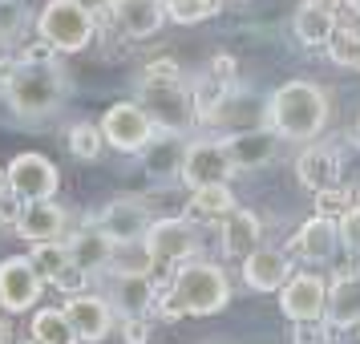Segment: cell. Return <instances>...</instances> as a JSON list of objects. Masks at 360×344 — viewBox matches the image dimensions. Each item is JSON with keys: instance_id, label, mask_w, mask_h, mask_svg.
<instances>
[{"instance_id": "obj_1", "label": "cell", "mask_w": 360, "mask_h": 344, "mask_svg": "<svg viewBox=\"0 0 360 344\" xmlns=\"http://www.w3.org/2000/svg\"><path fill=\"white\" fill-rule=\"evenodd\" d=\"M69 98V77L57 61L29 57L4 73V101L20 117H49Z\"/></svg>"}, {"instance_id": "obj_2", "label": "cell", "mask_w": 360, "mask_h": 344, "mask_svg": "<svg viewBox=\"0 0 360 344\" xmlns=\"http://www.w3.org/2000/svg\"><path fill=\"white\" fill-rule=\"evenodd\" d=\"M328 122V94L316 82H283L267 98V130L288 142L320 138Z\"/></svg>"}, {"instance_id": "obj_3", "label": "cell", "mask_w": 360, "mask_h": 344, "mask_svg": "<svg viewBox=\"0 0 360 344\" xmlns=\"http://www.w3.org/2000/svg\"><path fill=\"white\" fill-rule=\"evenodd\" d=\"M170 304L179 316H214L231 304V279L219 263L207 260H186L174 272L170 284Z\"/></svg>"}, {"instance_id": "obj_4", "label": "cell", "mask_w": 360, "mask_h": 344, "mask_svg": "<svg viewBox=\"0 0 360 344\" xmlns=\"http://www.w3.org/2000/svg\"><path fill=\"white\" fill-rule=\"evenodd\" d=\"M37 33H41V41L53 45V49L77 53L94 41L98 17H94V8H85L82 0H49V4L37 13Z\"/></svg>"}, {"instance_id": "obj_5", "label": "cell", "mask_w": 360, "mask_h": 344, "mask_svg": "<svg viewBox=\"0 0 360 344\" xmlns=\"http://www.w3.org/2000/svg\"><path fill=\"white\" fill-rule=\"evenodd\" d=\"M138 106L146 110V117L154 122V130H162V134H186L195 126V101H191V89L179 77L142 82Z\"/></svg>"}, {"instance_id": "obj_6", "label": "cell", "mask_w": 360, "mask_h": 344, "mask_svg": "<svg viewBox=\"0 0 360 344\" xmlns=\"http://www.w3.org/2000/svg\"><path fill=\"white\" fill-rule=\"evenodd\" d=\"M98 130H101V142L114 146L117 154H142V146L158 134L138 101H114V106L101 114Z\"/></svg>"}, {"instance_id": "obj_7", "label": "cell", "mask_w": 360, "mask_h": 344, "mask_svg": "<svg viewBox=\"0 0 360 344\" xmlns=\"http://www.w3.org/2000/svg\"><path fill=\"white\" fill-rule=\"evenodd\" d=\"M146 251L150 263H186L202 251V239H198V227L191 219H154L146 231Z\"/></svg>"}, {"instance_id": "obj_8", "label": "cell", "mask_w": 360, "mask_h": 344, "mask_svg": "<svg viewBox=\"0 0 360 344\" xmlns=\"http://www.w3.org/2000/svg\"><path fill=\"white\" fill-rule=\"evenodd\" d=\"M4 179H8V191H13L17 203H41V198H53L57 195V186H61L57 166H53L45 154H37V150L17 154V158L8 163V170H4Z\"/></svg>"}, {"instance_id": "obj_9", "label": "cell", "mask_w": 360, "mask_h": 344, "mask_svg": "<svg viewBox=\"0 0 360 344\" xmlns=\"http://www.w3.org/2000/svg\"><path fill=\"white\" fill-rule=\"evenodd\" d=\"M231 174H235V166H231L227 146H223L219 138H195V142H186L179 179L186 182L191 191L214 186V182H231Z\"/></svg>"}, {"instance_id": "obj_10", "label": "cell", "mask_w": 360, "mask_h": 344, "mask_svg": "<svg viewBox=\"0 0 360 344\" xmlns=\"http://www.w3.org/2000/svg\"><path fill=\"white\" fill-rule=\"evenodd\" d=\"M279 308L292 324H316L328 308V284L316 272H292L279 288Z\"/></svg>"}, {"instance_id": "obj_11", "label": "cell", "mask_w": 360, "mask_h": 344, "mask_svg": "<svg viewBox=\"0 0 360 344\" xmlns=\"http://www.w3.org/2000/svg\"><path fill=\"white\" fill-rule=\"evenodd\" d=\"M207 126H214L219 134H243V130H263L267 126V101L259 94H251V89H235L231 85L223 101L214 106L211 114L202 117Z\"/></svg>"}, {"instance_id": "obj_12", "label": "cell", "mask_w": 360, "mask_h": 344, "mask_svg": "<svg viewBox=\"0 0 360 344\" xmlns=\"http://www.w3.org/2000/svg\"><path fill=\"white\" fill-rule=\"evenodd\" d=\"M150 223H154V215H150L146 203L134 198V195H122V198H114V203L101 207L94 227H98L105 239H114V243H142Z\"/></svg>"}, {"instance_id": "obj_13", "label": "cell", "mask_w": 360, "mask_h": 344, "mask_svg": "<svg viewBox=\"0 0 360 344\" xmlns=\"http://www.w3.org/2000/svg\"><path fill=\"white\" fill-rule=\"evenodd\" d=\"M45 292V279L37 276L29 255H8L0 260V308L4 312H29Z\"/></svg>"}, {"instance_id": "obj_14", "label": "cell", "mask_w": 360, "mask_h": 344, "mask_svg": "<svg viewBox=\"0 0 360 344\" xmlns=\"http://www.w3.org/2000/svg\"><path fill=\"white\" fill-rule=\"evenodd\" d=\"M61 312L69 316V324H73V332H77L82 344H101L114 332V308L98 292H73Z\"/></svg>"}, {"instance_id": "obj_15", "label": "cell", "mask_w": 360, "mask_h": 344, "mask_svg": "<svg viewBox=\"0 0 360 344\" xmlns=\"http://www.w3.org/2000/svg\"><path fill=\"white\" fill-rule=\"evenodd\" d=\"M13 227L25 243H49V239H61V231L69 227V215L53 203V198H41V203H20Z\"/></svg>"}, {"instance_id": "obj_16", "label": "cell", "mask_w": 360, "mask_h": 344, "mask_svg": "<svg viewBox=\"0 0 360 344\" xmlns=\"http://www.w3.org/2000/svg\"><path fill=\"white\" fill-rule=\"evenodd\" d=\"M295 255L308 263H328L336 260V251H340V227H336V219L332 215H311L304 227L295 231Z\"/></svg>"}, {"instance_id": "obj_17", "label": "cell", "mask_w": 360, "mask_h": 344, "mask_svg": "<svg viewBox=\"0 0 360 344\" xmlns=\"http://www.w3.org/2000/svg\"><path fill=\"white\" fill-rule=\"evenodd\" d=\"M288 276H292V260L276 247L259 243L251 255H243V284L251 292H279Z\"/></svg>"}, {"instance_id": "obj_18", "label": "cell", "mask_w": 360, "mask_h": 344, "mask_svg": "<svg viewBox=\"0 0 360 344\" xmlns=\"http://www.w3.org/2000/svg\"><path fill=\"white\" fill-rule=\"evenodd\" d=\"M223 146H227V158L235 170H259L279 154V138L263 126V130L231 134V138H223Z\"/></svg>"}, {"instance_id": "obj_19", "label": "cell", "mask_w": 360, "mask_h": 344, "mask_svg": "<svg viewBox=\"0 0 360 344\" xmlns=\"http://www.w3.org/2000/svg\"><path fill=\"white\" fill-rule=\"evenodd\" d=\"M114 20L122 37H130V41H146L162 29V0H114Z\"/></svg>"}, {"instance_id": "obj_20", "label": "cell", "mask_w": 360, "mask_h": 344, "mask_svg": "<svg viewBox=\"0 0 360 344\" xmlns=\"http://www.w3.org/2000/svg\"><path fill=\"white\" fill-rule=\"evenodd\" d=\"M182 154H186L182 134H162L158 130L146 146H142V174H150V179H179Z\"/></svg>"}, {"instance_id": "obj_21", "label": "cell", "mask_w": 360, "mask_h": 344, "mask_svg": "<svg viewBox=\"0 0 360 344\" xmlns=\"http://www.w3.org/2000/svg\"><path fill=\"white\" fill-rule=\"evenodd\" d=\"M328 324L332 328H356L360 324V272H340L328 288Z\"/></svg>"}, {"instance_id": "obj_22", "label": "cell", "mask_w": 360, "mask_h": 344, "mask_svg": "<svg viewBox=\"0 0 360 344\" xmlns=\"http://www.w3.org/2000/svg\"><path fill=\"white\" fill-rule=\"evenodd\" d=\"M336 174H340V163H336V154L328 146H316V142H311V146H304V154L295 158V179H300V186L311 191V195L336 186Z\"/></svg>"}, {"instance_id": "obj_23", "label": "cell", "mask_w": 360, "mask_h": 344, "mask_svg": "<svg viewBox=\"0 0 360 344\" xmlns=\"http://www.w3.org/2000/svg\"><path fill=\"white\" fill-rule=\"evenodd\" d=\"M219 239H223V251L227 255H251L255 247L263 243V227H259V215L235 207L227 219H219Z\"/></svg>"}, {"instance_id": "obj_24", "label": "cell", "mask_w": 360, "mask_h": 344, "mask_svg": "<svg viewBox=\"0 0 360 344\" xmlns=\"http://www.w3.org/2000/svg\"><path fill=\"white\" fill-rule=\"evenodd\" d=\"M292 33L304 49H320V45H328L332 33H336V13L324 8V4H316V0H304L292 17Z\"/></svg>"}, {"instance_id": "obj_25", "label": "cell", "mask_w": 360, "mask_h": 344, "mask_svg": "<svg viewBox=\"0 0 360 344\" xmlns=\"http://www.w3.org/2000/svg\"><path fill=\"white\" fill-rule=\"evenodd\" d=\"M114 239H105L98 227H85L77 231L73 239H69V263L77 267V272H85V276H94V272H101V267H110V260H114Z\"/></svg>"}, {"instance_id": "obj_26", "label": "cell", "mask_w": 360, "mask_h": 344, "mask_svg": "<svg viewBox=\"0 0 360 344\" xmlns=\"http://www.w3.org/2000/svg\"><path fill=\"white\" fill-rule=\"evenodd\" d=\"M105 300L122 316H146V308L154 304V284L150 276H114V288Z\"/></svg>"}, {"instance_id": "obj_27", "label": "cell", "mask_w": 360, "mask_h": 344, "mask_svg": "<svg viewBox=\"0 0 360 344\" xmlns=\"http://www.w3.org/2000/svg\"><path fill=\"white\" fill-rule=\"evenodd\" d=\"M29 336H33L37 344H82L61 308H37L33 324H29Z\"/></svg>"}, {"instance_id": "obj_28", "label": "cell", "mask_w": 360, "mask_h": 344, "mask_svg": "<svg viewBox=\"0 0 360 344\" xmlns=\"http://www.w3.org/2000/svg\"><path fill=\"white\" fill-rule=\"evenodd\" d=\"M235 207H239V203H235L227 182H214V186L191 191V215H195V219H227Z\"/></svg>"}, {"instance_id": "obj_29", "label": "cell", "mask_w": 360, "mask_h": 344, "mask_svg": "<svg viewBox=\"0 0 360 344\" xmlns=\"http://www.w3.org/2000/svg\"><path fill=\"white\" fill-rule=\"evenodd\" d=\"M29 263L37 267V276L45 279V284H57V279L65 276L69 267V243H61V239H49V243H33V251H29Z\"/></svg>"}, {"instance_id": "obj_30", "label": "cell", "mask_w": 360, "mask_h": 344, "mask_svg": "<svg viewBox=\"0 0 360 344\" xmlns=\"http://www.w3.org/2000/svg\"><path fill=\"white\" fill-rule=\"evenodd\" d=\"M69 154L82 158V163H94V158L101 154V130L98 126H89V122L69 126Z\"/></svg>"}, {"instance_id": "obj_31", "label": "cell", "mask_w": 360, "mask_h": 344, "mask_svg": "<svg viewBox=\"0 0 360 344\" xmlns=\"http://www.w3.org/2000/svg\"><path fill=\"white\" fill-rule=\"evenodd\" d=\"M162 13L174 25H195L214 13V0H162Z\"/></svg>"}, {"instance_id": "obj_32", "label": "cell", "mask_w": 360, "mask_h": 344, "mask_svg": "<svg viewBox=\"0 0 360 344\" xmlns=\"http://www.w3.org/2000/svg\"><path fill=\"white\" fill-rule=\"evenodd\" d=\"M328 53H332V61H340L348 69H360V33H332Z\"/></svg>"}, {"instance_id": "obj_33", "label": "cell", "mask_w": 360, "mask_h": 344, "mask_svg": "<svg viewBox=\"0 0 360 344\" xmlns=\"http://www.w3.org/2000/svg\"><path fill=\"white\" fill-rule=\"evenodd\" d=\"M25 25V4L20 0H0V41H13Z\"/></svg>"}, {"instance_id": "obj_34", "label": "cell", "mask_w": 360, "mask_h": 344, "mask_svg": "<svg viewBox=\"0 0 360 344\" xmlns=\"http://www.w3.org/2000/svg\"><path fill=\"white\" fill-rule=\"evenodd\" d=\"M336 227H340V243H348L356 251L360 247V207H348V211L336 219Z\"/></svg>"}, {"instance_id": "obj_35", "label": "cell", "mask_w": 360, "mask_h": 344, "mask_svg": "<svg viewBox=\"0 0 360 344\" xmlns=\"http://www.w3.org/2000/svg\"><path fill=\"white\" fill-rule=\"evenodd\" d=\"M316 207H320V215H336V211L344 215L352 203H348V195H344L340 186H328V191H320V195H316Z\"/></svg>"}, {"instance_id": "obj_36", "label": "cell", "mask_w": 360, "mask_h": 344, "mask_svg": "<svg viewBox=\"0 0 360 344\" xmlns=\"http://www.w3.org/2000/svg\"><path fill=\"white\" fill-rule=\"evenodd\" d=\"M122 336H126V344H146L150 340L146 316H126V320H122Z\"/></svg>"}, {"instance_id": "obj_37", "label": "cell", "mask_w": 360, "mask_h": 344, "mask_svg": "<svg viewBox=\"0 0 360 344\" xmlns=\"http://www.w3.org/2000/svg\"><path fill=\"white\" fill-rule=\"evenodd\" d=\"M295 344H320V332L311 324H300V332H295Z\"/></svg>"}, {"instance_id": "obj_38", "label": "cell", "mask_w": 360, "mask_h": 344, "mask_svg": "<svg viewBox=\"0 0 360 344\" xmlns=\"http://www.w3.org/2000/svg\"><path fill=\"white\" fill-rule=\"evenodd\" d=\"M85 8H94V13H98V8H114V0H82Z\"/></svg>"}, {"instance_id": "obj_39", "label": "cell", "mask_w": 360, "mask_h": 344, "mask_svg": "<svg viewBox=\"0 0 360 344\" xmlns=\"http://www.w3.org/2000/svg\"><path fill=\"white\" fill-rule=\"evenodd\" d=\"M8 336H13V332H8V324H4V308H0V344H8Z\"/></svg>"}, {"instance_id": "obj_40", "label": "cell", "mask_w": 360, "mask_h": 344, "mask_svg": "<svg viewBox=\"0 0 360 344\" xmlns=\"http://www.w3.org/2000/svg\"><path fill=\"white\" fill-rule=\"evenodd\" d=\"M316 4H324V8H332V13H336V8H340L344 0H316Z\"/></svg>"}, {"instance_id": "obj_41", "label": "cell", "mask_w": 360, "mask_h": 344, "mask_svg": "<svg viewBox=\"0 0 360 344\" xmlns=\"http://www.w3.org/2000/svg\"><path fill=\"white\" fill-rule=\"evenodd\" d=\"M344 4H348V8H352V13H360V0H344Z\"/></svg>"}, {"instance_id": "obj_42", "label": "cell", "mask_w": 360, "mask_h": 344, "mask_svg": "<svg viewBox=\"0 0 360 344\" xmlns=\"http://www.w3.org/2000/svg\"><path fill=\"white\" fill-rule=\"evenodd\" d=\"M356 142H360V122H356Z\"/></svg>"}, {"instance_id": "obj_43", "label": "cell", "mask_w": 360, "mask_h": 344, "mask_svg": "<svg viewBox=\"0 0 360 344\" xmlns=\"http://www.w3.org/2000/svg\"><path fill=\"white\" fill-rule=\"evenodd\" d=\"M29 344H37V340H33V336H29Z\"/></svg>"}]
</instances>
